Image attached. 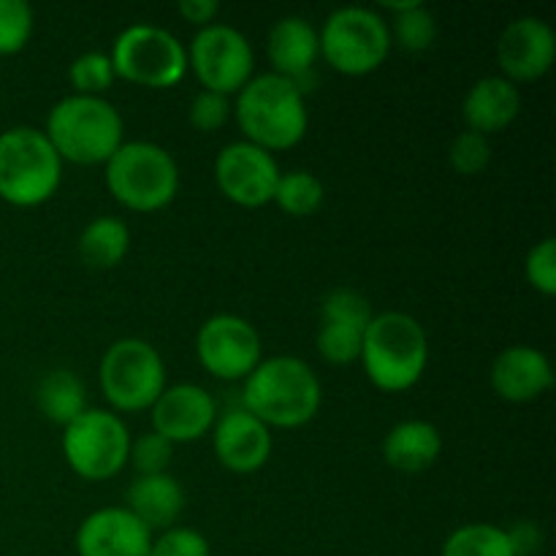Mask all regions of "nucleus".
I'll list each match as a JSON object with an SVG mask.
<instances>
[{"instance_id":"6","label":"nucleus","mask_w":556,"mask_h":556,"mask_svg":"<svg viewBox=\"0 0 556 556\" xmlns=\"http://www.w3.org/2000/svg\"><path fill=\"white\" fill-rule=\"evenodd\" d=\"M106 188L125 210L157 212L179 190L177 161L152 141H123L106 161Z\"/></svg>"},{"instance_id":"34","label":"nucleus","mask_w":556,"mask_h":556,"mask_svg":"<svg viewBox=\"0 0 556 556\" xmlns=\"http://www.w3.org/2000/svg\"><path fill=\"white\" fill-rule=\"evenodd\" d=\"M231 114L233 103L223 92L201 90L193 98V103H190V125L195 130H201V134H215V130H220L231 119Z\"/></svg>"},{"instance_id":"8","label":"nucleus","mask_w":556,"mask_h":556,"mask_svg":"<svg viewBox=\"0 0 556 556\" xmlns=\"http://www.w3.org/2000/svg\"><path fill=\"white\" fill-rule=\"evenodd\" d=\"M98 380L114 410L141 413L150 410L166 389V364L150 342L125 337L106 348Z\"/></svg>"},{"instance_id":"31","label":"nucleus","mask_w":556,"mask_h":556,"mask_svg":"<svg viewBox=\"0 0 556 556\" xmlns=\"http://www.w3.org/2000/svg\"><path fill=\"white\" fill-rule=\"evenodd\" d=\"M448 163L462 177H476L492 163V141L476 130H462L448 147Z\"/></svg>"},{"instance_id":"32","label":"nucleus","mask_w":556,"mask_h":556,"mask_svg":"<svg viewBox=\"0 0 556 556\" xmlns=\"http://www.w3.org/2000/svg\"><path fill=\"white\" fill-rule=\"evenodd\" d=\"M172 456L174 445L155 432L141 434L139 440H130L128 462L139 476H161L172 465Z\"/></svg>"},{"instance_id":"13","label":"nucleus","mask_w":556,"mask_h":556,"mask_svg":"<svg viewBox=\"0 0 556 556\" xmlns=\"http://www.w3.org/2000/svg\"><path fill=\"white\" fill-rule=\"evenodd\" d=\"M280 174V166H277L271 152L261 150L244 139L223 147L215 161L217 188L231 204L244 206V210H258V206L271 204Z\"/></svg>"},{"instance_id":"26","label":"nucleus","mask_w":556,"mask_h":556,"mask_svg":"<svg viewBox=\"0 0 556 556\" xmlns=\"http://www.w3.org/2000/svg\"><path fill=\"white\" fill-rule=\"evenodd\" d=\"M440 556H516L503 527L465 525L451 532Z\"/></svg>"},{"instance_id":"11","label":"nucleus","mask_w":556,"mask_h":556,"mask_svg":"<svg viewBox=\"0 0 556 556\" xmlns=\"http://www.w3.org/2000/svg\"><path fill=\"white\" fill-rule=\"evenodd\" d=\"M188 65L204 90L231 98L253 79L255 54L244 33L231 25L212 22L201 27L190 41Z\"/></svg>"},{"instance_id":"18","label":"nucleus","mask_w":556,"mask_h":556,"mask_svg":"<svg viewBox=\"0 0 556 556\" xmlns=\"http://www.w3.org/2000/svg\"><path fill=\"white\" fill-rule=\"evenodd\" d=\"M152 532L128 508H101L76 530L79 556H147Z\"/></svg>"},{"instance_id":"27","label":"nucleus","mask_w":556,"mask_h":556,"mask_svg":"<svg viewBox=\"0 0 556 556\" xmlns=\"http://www.w3.org/2000/svg\"><path fill=\"white\" fill-rule=\"evenodd\" d=\"M275 201L286 215L309 217L324 204V185L309 172H288L280 174L275 188Z\"/></svg>"},{"instance_id":"22","label":"nucleus","mask_w":556,"mask_h":556,"mask_svg":"<svg viewBox=\"0 0 556 556\" xmlns=\"http://www.w3.org/2000/svg\"><path fill=\"white\" fill-rule=\"evenodd\" d=\"M380 451H383L386 465L394 467L396 472L418 476V472L429 470L443 454V438L434 424L410 418V421H400L389 429Z\"/></svg>"},{"instance_id":"28","label":"nucleus","mask_w":556,"mask_h":556,"mask_svg":"<svg viewBox=\"0 0 556 556\" xmlns=\"http://www.w3.org/2000/svg\"><path fill=\"white\" fill-rule=\"evenodd\" d=\"M391 47H400L405 52H427L438 41V22L429 9H424V3H413L410 9L402 11V14L391 16L389 25Z\"/></svg>"},{"instance_id":"4","label":"nucleus","mask_w":556,"mask_h":556,"mask_svg":"<svg viewBox=\"0 0 556 556\" xmlns=\"http://www.w3.org/2000/svg\"><path fill=\"white\" fill-rule=\"evenodd\" d=\"M49 144L60 161L79 166H106L123 144V117L106 98L68 96L52 106L47 117Z\"/></svg>"},{"instance_id":"1","label":"nucleus","mask_w":556,"mask_h":556,"mask_svg":"<svg viewBox=\"0 0 556 556\" xmlns=\"http://www.w3.org/2000/svg\"><path fill=\"white\" fill-rule=\"evenodd\" d=\"M320 400L318 375L296 356L266 358L244 378L242 407L269 429L304 427L318 416Z\"/></svg>"},{"instance_id":"36","label":"nucleus","mask_w":556,"mask_h":556,"mask_svg":"<svg viewBox=\"0 0 556 556\" xmlns=\"http://www.w3.org/2000/svg\"><path fill=\"white\" fill-rule=\"evenodd\" d=\"M505 532H508L510 546H514L516 556H532L535 552H541L543 532L541 527H535L532 521H519V525H514Z\"/></svg>"},{"instance_id":"12","label":"nucleus","mask_w":556,"mask_h":556,"mask_svg":"<svg viewBox=\"0 0 556 556\" xmlns=\"http://www.w3.org/2000/svg\"><path fill=\"white\" fill-rule=\"evenodd\" d=\"M195 353L201 367L217 380H244L264 362L255 326L228 313L204 320L195 337Z\"/></svg>"},{"instance_id":"7","label":"nucleus","mask_w":556,"mask_h":556,"mask_svg":"<svg viewBox=\"0 0 556 556\" xmlns=\"http://www.w3.org/2000/svg\"><path fill=\"white\" fill-rule=\"evenodd\" d=\"M320 58L345 76H367L386 63L391 52L389 22L375 9L345 5L331 11L318 33Z\"/></svg>"},{"instance_id":"19","label":"nucleus","mask_w":556,"mask_h":556,"mask_svg":"<svg viewBox=\"0 0 556 556\" xmlns=\"http://www.w3.org/2000/svg\"><path fill=\"white\" fill-rule=\"evenodd\" d=\"M554 386L552 362L543 351L530 345L505 348L492 364V389L500 400L525 405L535 402Z\"/></svg>"},{"instance_id":"24","label":"nucleus","mask_w":556,"mask_h":556,"mask_svg":"<svg viewBox=\"0 0 556 556\" xmlns=\"http://www.w3.org/2000/svg\"><path fill=\"white\" fill-rule=\"evenodd\" d=\"M36 405L47 421L60 424L65 429L87 410L85 383L71 369H52L38 383Z\"/></svg>"},{"instance_id":"16","label":"nucleus","mask_w":556,"mask_h":556,"mask_svg":"<svg viewBox=\"0 0 556 556\" xmlns=\"http://www.w3.org/2000/svg\"><path fill=\"white\" fill-rule=\"evenodd\" d=\"M556 58V36L552 25L538 16H519L510 22L497 41V63L503 79L535 81L552 71Z\"/></svg>"},{"instance_id":"14","label":"nucleus","mask_w":556,"mask_h":556,"mask_svg":"<svg viewBox=\"0 0 556 556\" xmlns=\"http://www.w3.org/2000/svg\"><path fill=\"white\" fill-rule=\"evenodd\" d=\"M372 318L375 313L367 296L353 288H334L320 307L318 353L324 356V362L334 364V367H348V364L358 362L364 334H367Z\"/></svg>"},{"instance_id":"10","label":"nucleus","mask_w":556,"mask_h":556,"mask_svg":"<svg viewBox=\"0 0 556 556\" xmlns=\"http://www.w3.org/2000/svg\"><path fill=\"white\" fill-rule=\"evenodd\" d=\"M130 432L117 413L87 407L63 429V454L85 481H109L128 465Z\"/></svg>"},{"instance_id":"35","label":"nucleus","mask_w":556,"mask_h":556,"mask_svg":"<svg viewBox=\"0 0 556 556\" xmlns=\"http://www.w3.org/2000/svg\"><path fill=\"white\" fill-rule=\"evenodd\" d=\"M527 282L535 288L543 296H554L556 293V242L554 239H543L535 248L527 253L525 261Z\"/></svg>"},{"instance_id":"21","label":"nucleus","mask_w":556,"mask_h":556,"mask_svg":"<svg viewBox=\"0 0 556 556\" xmlns=\"http://www.w3.org/2000/svg\"><path fill=\"white\" fill-rule=\"evenodd\" d=\"M266 54H269L271 74L286 76L302 87V79L320 58L318 30L304 16H282L269 30Z\"/></svg>"},{"instance_id":"5","label":"nucleus","mask_w":556,"mask_h":556,"mask_svg":"<svg viewBox=\"0 0 556 556\" xmlns=\"http://www.w3.org/2000/svg\"><path fill=\"white\" fill-rule=\"evenodd\" d=\"M63 161L47 134L20 125L0 134V199L20 210L41 206L58 193Z\"/></svg>"},{"instance_id":"23","label":"nucleus","mask_w":556,"mask_h":556,"mask_svg":"<svg viewBox=\"0 0 556 556\" xmlns=\"http://www.w3.org/2000/svg\"><path fill=\"white\" fill-rule=\"evenodd\" d=\"M125 508L150 532L168 530L185 508V492L168 472L161 476H139L128 489Z\"/></svg>"},{"instance_id":"3","label":"nucleus","mask_w":556,"mask_h":556,"mask_svg":"<svg viewBox=\"0 0 556 556\" xmlns=\"http://www.w3.org/2000/svg\"><path fill=\"white\" fill-rule=\"evenodd\" d=\"M358 362L375 389L386 394L410 391L421 380L429 362L427 331L413 315L400 309L375 315L364 334Z\"/></svg>"},{"instance_id":"9","label":"nucleus","mask_w":556,"mask_h":556,"mask_svg":"<svg viewBox=\"0 0 556 556\" xmlns=\"http://www.w3.org/2000/svg\"><path fill=\"white\" fill-rule=\"evenodd\" d=\"M112 65L117 79L130 85L166 90L188 74V49L174 33L157 25H130L112 47Z\"/></svg>"},{"instance_id":"17","label":"nucleus","mask_w":556,"mask_h":556,"mask_svg":"<svg viewBox=\"0 0 556 556\" xmlns=\"http://www.w3.org/2000/svg\"><path fill=\"white\" fill-rule=\"evenodd\" d=\"M215 456L226 470L248 476L261 470L271 456V429L244 407L223 413L212 427Z\"/></svg>"},{"instance_id":"30","label":"nucleus","mask_w":556,"mask_h":556,"mask_svg":"<svg viewBox=\"0 0 556 556\" xmlns=\"http://www.w3.org/2000/svg\"><path fill=\"white\" fill-rule=\"evenodd\" d=\"M33 9L25 0H0V58L22 52L33 36Z\"/></svg>"},{"instance_id":"25","label":"nucleus","mask_w":556,"mask_h":556,"mask_svg":"<svg viewBox=\"0 0 556 556\" xmlns=\"http://www.w3.org/2000/svg\"><path fill=\"white\" fill-rule=\"evenodd\" d=\"M130 231L117 217H96L79 237V255L90 269H114L125 261Z\"/></svg>"},{"instance_id":"33","label":"nucleus","mask_w":556,"mask_h":556,"mask_svg":"<svg viewBox=\"0 0 556 556\" xmlns=\"http://www.w3.org/2000/svg\"><path fill=\"white\" fill-rule=\"evenodd\" d=\"M147 556H212L210 541L199 530L190 527H168L161 535L152 538Z\"/></svg>"},{"instance_id":"15","label":"nucleus","mask_w":556,"mask_h":556,"mask_svg":"<svg viewBox=\"0 0 556 556\" xmlns=\"http://www.w3.org/2000/svg\"><path fill=\"white\" fill-rule=\"evenodd\" d=\"M152 432L168 443H195L206 438L217 421V402L204 386H166L150 407Z\"/></svg>"},{"instance_id":"2","label":"nucleus","mask_w":556,"mask_h":556,"mask_svg":"<svg viewBox=\"0 0 556 556\" xmlns=\"http://www.w3.org/2000/svg\"><path fill=\"white\" fill-rule=\"evenodd\" d=\"M233 117L244 141L266 152L296 147L307 136L309 114L304 90L296 81L277 74H258L237 92Z\"/></svg>"},{"instance_id":"20","label":"nucleus","mask_w":556,"mask_h":556,"mask_svg":"<svg viewBox=\"0 0 556 556\" xmlns=\"http://www.w3.org/2000/svg\"><path fill=\"white\" fill-rule=\"evenodd\" d=\"M521 112L519 87L503 76H483L467 90L462 101V119L467 130H476L481 136H494L514 125Z\"/></svg>"},{"instance_id":"37","label":"nucleus","mask_w":556,"mask_h":556,"mask_svg":"<svg viewBox=\"0 0 556 556\" xmlns=\"http://www.w3.org/2000/svg\"><path fill=\"white\" fill-rule=\"evenodd\" d=\"M177 11L185 22H190V25L206 27L215 22L217 14H220V3H217V0H179Z\"/></svg>"},{"instance_id":"29","label":"nucleus","mask_w":556,"mask_h":556,"mask_svg":"<svg viewBox=\"0 0 556 556\" xmlns=\"http://www.w3.org/2000/svg\"><path fill=\"white\" fill-rule=\"evenodd\" d=\"M117 74H114L112 58L103 52H85L71 63L68 81L74 87V96H90L103 98V92L114 85Z\"/></svg>"}]
</instances>
